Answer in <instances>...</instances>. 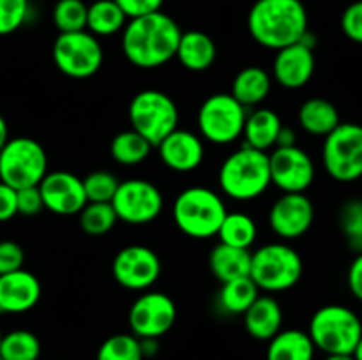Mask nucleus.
<instances>
[{"instance_id":"obj_29","label":"nucleus","mask_w":362,"mask_h":360,"mask_svg":"<svg viewBox=\"0 0 362 360\" xmlns=\"http://www.w3.org/2000/svg\"><path fill=\"white\" fill-rule=\"evenodd\" d=\"M258 295H260V289L251 277L232 279V281L221 282L218 302L225 313L244 314L258 299Z\"/></svg>"},{"instance_id":"obj_36","label":"nucleus","mask_w":362,"mask_h":360,"mask_svg":"<svg viewBox=\"0 0 362 360\" xmlns=\"http://www.w3.org/2000/svg\"><path fill=\"white\" fill-rule=\"evenodd\" d=\"M339 229L345 235L346 242L354 251L362 253V200L354 198V200L345 201L339 208L338 214Z\"/></svg>"},{"instance_id":"obj_32","label":"nucleus","mask_w":362,"mask_h":360,"mask_svg":"<svg viewBox=\"0 0 362 360\" xmlns=\"http://www.w3.org/2000/svg\"><path fill=\"white\" fill-rule=\"evenodd\" d=\"M0 356L2 360H39L41 341L30 330H13L4 334Z\"/></svg>"},{"instance_id":"obj_47","label":"nucleus","mask_w":362,"mask_h":360,"mask_svg":"<svg viewBox=\"0 0 362 360\" xmlns=\"http://www.w3.org/2000/svg\"><path fill=\"white\" fill-rule=\"evenodd\" d=\"M7 140H9V127H7L6 119L0 115V150H2L4 145L7 143Z\"/></svg>"},{"instance_id":"obj_45","label":"nucleus","mask_w":362,"mask_h":360,"mask_svg":"<svg viewBox=\"0 0 362 360\" xmlns=\"http://www.w3.org/2000/svg\"><path fill=\"white\" fill-rule=\"evenodd\" d=\"M297 145V134L292 127H285L283 126L279 129L278 138H276V145L274 148H286V147H293Z\"/></svg>"},{"instance_id":"obj_30","label":"nucleus","mask_w":362,"mask_h":360,"mask_svg":"<svg viewBox=\"0 0 362 360\" xmlns=\"http://www.w3.org/2000/svg\"><path fill=\"white\" fill-rule=\"evenodd\" d=\"M257 235V222L244 212H228L218 229L219 242L239 249H251Z\"/></svg>"},{"instance_id":"obj_25","label":"nucleus","mask_w":362,"mask_h":360,"mask_svg":"<svg viewBox=\"0 0 362 360\" xmlns=\"http://www.w3.org/2000/svg\"><path fill=\"white\" fill-rule=\"evenodd\" d=\"M272 87V76L258 66H250L240 69L232 81L230 94L244 106H258L267 99Z\"/></svg>"},{"instance_id":"obj_18","label":"nucleus","mask_w":362,"mask_h":360,"mask_svg":"<svg viewBox=\"0 0 362 360\" xmlns=\"http://www.w3.org/2000/svg\"><path fill=\"white\" fill-rule=\"evenodd\" d=\"M315 48L299 41L276 52L272 60V78L281 87L297 90L310 83L315 74Z\"/></svg>"},{"instance_id":"obj_1","label":"nucleus","mask_w":362,"mask_h":360,"mask_svg":"<svg viewBox=\"0 0 362 360\" xmlns=\"http://www.w3.org/2000/svg\"><path fill=\"white\" fill-rule=\"evenodd\" d=\"M179 23L163 11L131 18L122 30V52L140 69H156L175 59L179 46Z\"/></svg>"},{"instance_id":"obj_13","label":"nucleus","mask_w":362,"mask_h":360,"mask_svg":"<svg viewBox=\"0 0 362 360\" xmlns=\"http://www.w3.org/2000/svg\"><path fill=\"white\" fill-rule=\"evenodd\" d=\"M113 279L122 288L145 292L158 282L161 275V260L147 246H127L115 254L112 263Z\"/></svg>"},{"instance_id":"obj_38","label":"nucleus","mask_w":362,"mask_h":360,"mask_svg":"<svg viewBox=\"0 0 362 360\" xmlns=\"http://www.w3.org/2000/svg\"><path fill=\"white\" fill-rule=\"evenodd\" d=\"M28 0H0V35L16 32L27 21Z\"/></svg>"},{"instance_id":"obj_49","label":"nucleus","mask_w":362,"mask_h":360,"mask_svg":"<svg viewBox=\"0 0 362 360\" xmlns=\"http://www.w3.org/2000/svg\"><path fill=\"white\" fill-rule=\"evenodd\" d=\"M324 360H356L352 355H325Z\"/></svg>"},{"instance_id":"obj_19","label":"nucleus","mask_w":362,"mask_h":360,"mask_svg":"<svg viewBox=\"0 0 362 360\" xmlns=\"http://www.w3.org/2000/svg\"><path fill=\"white\" fill-rule=\"evenodd\" d=\"M158 154L168 169L177 173H189L200 168L205 157V148L198 134L177 127L158 145Z\"/></svg>"},{"instance_id":"obj_41","label":"nucleus","mask_w":362,"mask_h":360,"mask_svg":"<svg viewBox=\"0 0 362 360\" xmlns=\"http://www.w3.org/2000/svg\"><path fill=\"white\" fill-rule=\"evenodd\" d=\"M16 205H18V214L21 215H37L39 212L45 210V203H42V198H41V193H39L37 186L18 189Z\"/></svg>"},{"instance_id":"obj_9","label":"nucleus","mask_w":362,"mask_h":360,"mask_svg":"<svg viewBox=\"0 0 362 360\" xmlns=\"http://www.w3.org/2000/svg\"><path fill=\"white\" fill-rule=\"evenodd\" d=\"M322 162L336 182L350 184L362 176V126L341 122L324 138Z\"/></svg>"},{"instance_id":"obj_7","label":"nucleus","mask_w":362,"mask_h":360,"mask_svg":"<svg viewBox=\"0 0 362 360\" xmlns=\"http://www.w3.org/2000/svg\"><path fill=\"white\" fill-rule=\"evenodd\" d=\"M48 173V155L34 138H9L0 150V182L13 189L39 186Z\"/></svg>"},{"instance_id":"obj_2","label":"nucleus","mask_w":362,"mask_h":360,"mask_svg":"<svg viewBox=\"0 0 362 360\" xmlns=\"http://www.w3.org/2000/svg\"><path fill=\"white\" fill-rule=\"evenodd\" d=\"M247 30L260 46L285 48L308 32V11L300 0H257L247 14Z\"/></svg>"},{"instance_id":"obj_39","label":"nucleus","mask_w":362,"mask_h":360,"mask_svg":"<svg viewBox=\"0 0 362 360\" xmlns=\"http://www.w3.org/2000/svg\"><path fill=\"white\" fill-rule=\"evenodd\" d=\"M341 30L352 42L362 44V0L350 4L341 14Z\"/></svg>"},{"instance_id":"obj_50","label":"nucleus","mask_w":362,"mask_h":360,"mask_svg":"<svg viewBox=\"0 0 362 360\" xmlns=\"http://www.w3.org/2000/svg\"><path fill=\"white\" fill-rule=\"evenodd\" d=\"M2 337H4V334H2V332H0V344H2Z\"/></svg>"},{"instance_id":"obj_27","label":"nucleus","mask_w":362,"mask_h":360,"mask_svg":"<svg viewBox=\"0 0 362 360\" xmlns=\"http://www.w3.org/2000/svg\"><path fill=\"white\" fill-rule=\"evenodd\" d=\"M315 352L317 348L308 332L288 328L279 330L269 341L267 360H313Z\"/></svg>"},{"instance_id":"obj_8","label":"nucleus","mask_w":362,"mask_h":360,"mask_svg":"<svg viewBox=\"0 0 362 360\" xmlns=\"http://www.w3.org/2000/svg\"><path fill=\"white\" fill-rule=\"evenodd\" d=\"M131 129L145 138L152 147H158L179 124L175 101L161 90H141L129 102Z\"/></svg>"},{"instance_id":"obj_51","label":"nucleus","mask_w":362,"mask_h":360,"mask_svg":"<svg viewBox=\"0 0 362 360\" xmlns=\"http://www.w3.org/2000/svg\"><path fill=\"white\" fill-rule=\"evenodd\" d=\"M0 360H2V356H0Z\"/></svg>"},{"instance_id":"obj_40","label":"nucleus","mask_w":362,"mask_h":360,"mask_svg":"<svg viewBox=\"0 0 362 360\" xmlns=\"http://www.w3.org/2000/svg\"><path fill=\"white\" fill-rule=\"evenodd\" d=\"M25 263V251L20 244L13 240H2L0 242V275L9 272L20 270Z\"/></svg>"},{"instance_id":"obj_42","label":"nucleus","mask_w":362,"mask_h":360,"mask_svg":"<svg viewBox=\"0 0 362 360\" xmlns=\"http://www.w3.org/2000/svg\"><path fill=\"white\" fill-rule=\"evenodd\" d=\"M115 2L124 11L127 20H131V18H140L145 16V14L158 13V11H161L165 0H115Z\"/></svg>"},{"instance_id":"obj_5","label":"nucleus","mask_w":362,"mask_h":360,"mask_svg":"<svg viewBox=\"0 0 362 360\" xmlns=\"http://www.w3.org/2000/svg\"><path fill=\"white\" fill-rule=\"evenodd\" d=\"M308 334L325 355H352L362 335V321L350 307L329 304L315 311Z\"/></svg>"},{"instance_id":"obj_28","label":"nucleus","mask_w":362,"mask_h":360,"mask_svg":"<svg viewBox=\"0 0 362 360\" xmlns=\"http://www.w3.org/2000/svg\"><path fill=\"white\" fill-rule=\"evenodd\" d=\"M127 16L115 0H95L87 9V30L95 37H106L124 30Z\"/></svg>"},{"instance_id":"obj_16","label":"nucleus","mask_w":362,"mask_h":360,"mask_svg":"<svg viewBox=\"0 0 362 360\" xmlns=\"http://www.w3.org/2000/svg\"><path fill=\"white\" fill-rule=\"evenodd\" d=\"M313 221V201L304 193H283L269 210L271 229L283 240H296L306 235Z\"/></svg>"},{"instance_id":"obj_21","label":"nucleus","mask_w":362,"mask_h":360,"mask_svg":"<svg viewBox=\"0 0 362 360\" xmlns=\"http://www.w3.org/2000/svg\"><path fill=\"white\" fill-rule=\"evenodd\" d=\"M243 316L244 328L257 341L269 342L279 330H283V309L271 295H258Z\"/></svg>"},{"instance_id":"obj_43","label":"nucleus","mask_w":362,"mask_h":360,"mask_svg":"<svg viewBox=\"0 0 362 360\" xmlns=\"http://www.w3.org/2000/svg\"><path fill=\"white\" fill-rule=\"evenodd\" d=\"M18 214L16 189L0 182V222H6Z\"/></svg>"},{"instance_id":"obj_14","label":"nucleus","mask_w":362,"mask_h":360,"mask_svg":"<svg viewBox=\"0 0 362 360\" xmlns=\"http://www.w3.org/2000/svg\"><path fill=\"white\" fill-rule=\"evenodd\" d=\"M175 320V302L163 292L141 293L129 309L131 334L138 339H159L170 332Z\"/></svg>"},{"instance_id":"obj_35","label":"nucleus","mask_w":362,"mask_h":360,"mask_svg":"<svg viewBox=\"0 0 362 360\" xmlns=\"http://www.w3.org/2000/svg\"><path fill=\"white\" fill-rule=\"evenodd\" d=\"M95 360H144L140 339L133 334H115L98 349Z\"/></svg>"},{"instance_id":"obj_24","label":"nucleus","mask_w":362,"mask_h":360,"mask_svg":"<svg viewBox=\"0 0 362 360\" xmlns=\"http://www.w3.org/2000/svg\"><path fill=\"white\" fill-rule=\"evenodd\" d=\"M281 127V119L274 109H255L246 116V122H244V145L262 152L271 150L276 145V138H278Z\"/></svg>"},{"instance_id":"obj_46","label":"nucleus","mask_w":362,"mask_h":360,"mask_svg":"<svg viewBox=\"0 0 362 360\" xmlns=\"http://www.w3.org/2000/svg\"><path fill=\"white\" fill-rule=\"evenodd\" d=\"M140 348L144 359H151V356H156L159 353V339L145 337L140 339Z\"/></svg>"},{"instance_id":"obj_6","label":"nucleus","mask_w":362,"mask_h":360,"mask_svg":"<svg viewBox=\"0 0 362 360\" xmlns=\"http://www.w3.org/2000/svg\"><path fill=\"white\" fill-rule=\"evenodd\" d=\"M303 272V258L285 242L265 244L251 253L250 277L264 292L278 293L293 288Z\"/></svg>"},{"instance_id":"obj_4","label":"nucleus","mask_w":362,"mask_h":360,"mask_svg":"<svg viewBox=\"0 0 362 360\" xmlns=\"http://www.w3.org/2000/svg\"><path fill=\"white\" fill-rule=\"evenodd\" d=\"M228 214L223 198L209 187L193 186L175 198L172 207L173 222L184 235L205 240L218 235L223 219Z\"/></svg>"},{"instance_id":"obj_10","label":"nucleus","mask_w":362,"mask_h":360,"mask_svg":"<svg viewBox=\"0 0 362 360\" xmlns=\"http://www.w3.org/2000/svg\"><path fill=\"white\" fill-rule=\"evenodd\" d=\"M52 56L57 69L74 80L94 76L105 59L101 42L88 30L60 32L53 42Z\"/></svg>"},{"instance_id":"obj_37","label":"nucleus","mask_w":362,"mask_h":360,"mask_svg":"<svg viewBox=\"0 0 362 360\" xmlns=\"http://www.w3.org/2000/svg\"><path fill=\"white\" fill-rule=\"evenodd\" d=\"M119 184V179H117L113 173L105 172V169H98V172L88 173L83 179V189L87 201L112 203Z\"/></svg>"},{"instance_id":"obj_48","label":"nucleus","mask_w":362,"mask_h":360,"mask_svg":"<svg viewBox=\"0 0 362 360\" xmlns=\"http://www.w3.org/2000/svg\"><path fill=\"white\" fill-rule=\"evenodd\" d=\"M352 356H354V359H356V360H362V335H361L359 342H357L356 349H354Z\"/></svg>"},{"instance_id":"obj_33","label":"nucleus","mask_w":362,"mask_h":360,"mask_svg":"<svg viewBox=\"0 0 362 360\" xmlns=\"http://www.w3.org/2000/svg\"><path fill=\"white\" fill-rule=\"evenodd\" d=\"M117 221H119V217H117L112 203H95V201H88V203L81 208L80 214H78L80 228L90 236H101L105 235V233L112 232L113 226L117 224Z\"/></svg>"},{"instance_id":"obj_34","label":"nucleus","mask_w":362,"mask_h":360,"mask_svg":"<svg viewBox=\"0 0 362 360\" xmlns=\"http://www.w3.org/2000/svg\"><path fill=\"white\" fill-rule=\"evenodd\" d=\"M87 9L83 0H59L52 11V18L59 32L87 30Z\"/></svg>"},{"instance_id":"obj_11","label":"nucleus","mask_w":362,"mask_h":360,"mask_svg":"<svg viewBox=\"0 0 362 360\" xmlns=\"http://www.w3.org/2000/svg\"><path fill=\"white\" fill-rule=\"evenodd\" d=\"M246 116V108L232 94H212L198 109V129L211 143L228 145L243 136Z\"/></svg>"},{"instance_id":"obj_15","label":"nucleus","mask_w":362,"mask_h":360,"mask_svg":"<svg viewBox=\"0 0 362 360\" xmlns=\"http://www.w3.org/2000/svg\"><path fill=\"white\" fill-rule=\"evenodd\" d=\"M269 172L271 186H276L283 193H306L317 173L313 159L297 145L274 148L269 154Z\"/></svg>"},{"instance_id":"obj_31","label":"nucleus","mask_w":362,"mask_h":360,"mask_svg":"<svg viewBox=\"0 0 362 360\" xmlns=\"http://www.w3.org/2000/svg\"><path fill=\"white\" fill-rule=\"evenodd\" d=\"M152 150V145L136 131L127 129L117 134L110 143V154L115 162L124 166H134L144 162Z\"/></svg>"},{"instance_id":"obj_23","label":"nucleus","mask_w":362,"mask_h":360,"mask_svg":"<svg viewBox=\"0 0 362 360\" xmlns=\"http://www.w3.org/2000/svg\"><path fill=\"white\" fill-rule=\"evenodd\" d=\"M209 268L219 282L250 277L251 251L219 242L209 254Z\"/></svg>"},{"instance_id":"obj_17","label":"nucleus","mask_w":362,"mask_h":360,"mask_svg":"<svg viewBox=\"0 0 362 360\" xmlns=\"http://www.w3.org/2000/svg\"><path fill=\"white\" fill-rule=\"evenodd\" d=\"M37 187L46 210L57 215H78L88 203L83 180L71 172L46 173Z\"/></svg>"},{"instance_id":"obj_26","label":"nucleus","mask_w":362,"mask_h":360,"mask_svg":"<svg viewBox=\"0 0 362 360\" xmlns=\"http://www.w3.org/2000/svg\"><path fill=\"white\" fill-rule=\"evenodd\" d=\"M297 119H299L300 127L308 134L322 138L327 136L329 133H332L341 124L338 108L331 101L322 97H311L304 101L303 106L299 108Z\"/></svg>"},{"instance_id":"obj_12","label":"nucleus","mask_w":362,"mask_h":360,"mask_svg":"<svg viewBox=\"0 0 362 360\" xmlns=\"http://www.w3.org/2000/svg\"><path fill=\"white\" fill-rule=\"evenodd\" d=\"M163 194L152 182L145 179L124 180L117 187L112 200L119 221L133 226L148 224L163 212Z\"/></svg>"},{"instance_id":"obj_22","label":"nucleus","mask_w":362,"mask_h":360,"mask_svg":"<svg viewBox=\"0 0 362 360\" xmlns=\"http://www.w3.org/2000/svg\"><path fill=\"white\" fill-rule=\"evenodd\" d=\"M218 48L209 34L202 30H187L180 35L175 59L191 73H204L214 64Z\"/></svg>"},{"instance_id":"obj_44","label":"nucleus","mask_w":362,"mask_h":360,"mask_svg":"<svg viewBox=\"0 0 362 360\" xmlns=\"http://www.w3.org/2000/svg\"><path fill=\"white\" fill-rule=\"evenodd\" d=\"M346 282H349V289L359 302H362V253L354 258L350 263L349 275H346Z\"/></svg>"},{"instance_id":"obj_20","label":"nucleus","mask_w":362,"mask_h":360,"mask_svg":"<svg viewBox=\"0 0 362 360\" xmlns=\"http://www.w3.org/2000/svg\"><path fill=\"white\" fill-rule=\"evenodd\" d=\"M41 293V281L25 268L0 275V313H27L37 306Z\"/></svg>"},{"instance_id":"obj_3","label":"nucleus","mask_w":362,"mask_h":360,"mask_svg":"<svg viewBox=\"0 0 362 360\" xmlns=\"http://www.w3.org/2000/svg\"><path fill=\"white\" fill-rule=\"evenodd\" d=\"M219 187L235 201H251L271 187L269 154L243 145L219 168Z\"/></svg>"}]
</instances>
